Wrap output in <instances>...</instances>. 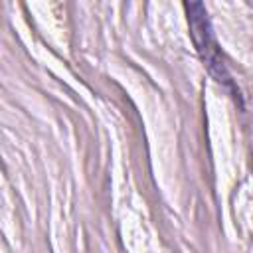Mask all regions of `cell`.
<instances>
[{
	"mask_svg": "<svg viewBox=\"0 0 253 253\" xmlns=\"http://www.w3.org/2000/svg\"><path fill=\"white\" fill-rule=\"evenodd\" d=\"M186 10H188V24L192 30V38H194V43H196L204 63L208 65V69L215 75V79L219 83L229 85L231 79H229V73L221 59L219 47L215 45V42L211 38V28H210V20H208L204 4H200V2L186 4Z\"/></svg>",
	"mask_w": 253,
	"mask_h": 253,
	"instance_id": "1",
	"label": "cell"
}]
</instances>
